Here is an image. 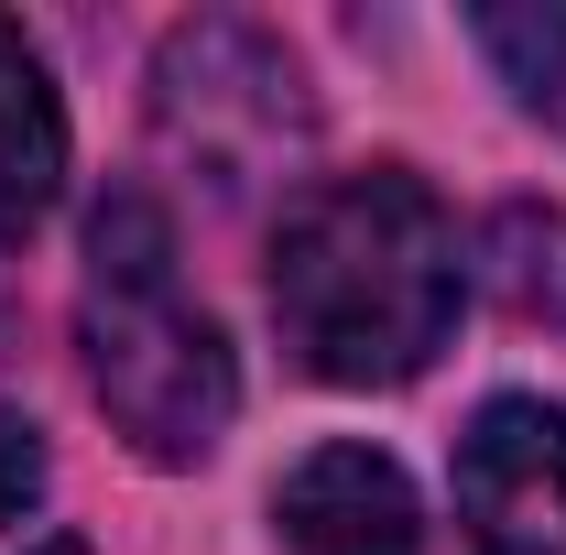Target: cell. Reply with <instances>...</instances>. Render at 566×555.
I'll use <instances>...</instances> for the list:
<instances>
[{
  "label": "cell",
  "mask_w": 566,
  "mask_h": 555,
  "mask_svg": "<svg viewBox=\"0 0 566 555\" xmlns=\"http://www.w3.org/2000/svg\"><path fill=\"white\" fill-rule=\"evenodd\" d=\"M480 294H491L512 327L566 338V208L512 197V208L480 218Z\"/></svg>",
  "instance_id": "7"
},
{
  "label": "cell",
  "mask_w": 566,
  "mask_h": 555,
  "mask_svg": "<svg viewBox=\"0 0 566 555\" xmlns=\"http://www.w3.org/2000/svg\"><path fill=\"white\" fill-rule=\"evenodd\" d=\"M76 348H87V392L98 415L132 436L153 469H197L229 415H240V359L218 338L208 305H186L175 273V218L142 186H120L87 218V283H76Z\"/></svg>",
  "instance_id": "2"
},
{
  "label": "cell",
  "mask_w": 566,
  "mask_h": 555,
  "mask_svg": "<svg viewBox=\"0 0 566 555\" xmlns=\"http://www.w3.org/2000/svg\"><path fill=\"white\" fill-rule=\"evenodd\" d=\"M480 55L501 66V87L566 132V0H523V11H469Z\"/></svg>",
  "instance_id": "8"
},
{
  "label": "cell",
  "mask_w": 566,
  "mask_h": 555,
  "mask_svg": "<svg viewBox=\"0 0 566 555\" xmlns=\"http://www.w3.org/2000/svg\"><path fill=\"white\" fill-rule=\"evenodd\" d=\"M273 523L294 555H424V512L415 480L381 458V447H305L273 490Z\"/></svg>",
  "instance_id": "5"
},
{
  "label": "cell",
  "mask_w": 566,
  "mask_h": 555,
  "mask_svg": "<svg viewBox=\"0 0 566 555\" xmlns=\"http://www.w3.org/2000/svg\"><path fill=\"white\" fill-rule=\"evenodd\" d=\"M55 186H66V109H55L33 33L0 11V240H22L55 208Z\"/></svg>",
  "instance_id": "6"
},
{
  "label": "cell",
  "mask_w": 566,
  "mask_h": 555,
  "mask_svg": "<svg viewBox=\"0 0 566 555\" xmlns=\"http://www.w3.org/2000/svg\"><path fill=\"white\" fill-rule=\"evenodd\" d=\"M316 132V98H305V66L294 44L240 22V11H197L164 33L153 55V142L175 164H197L208 186H251L294 164Z\"/></svg>",
  "instance_id": "3"
},
{
  "label": "cell",
  "mask_w": 566,
  "mask_h": 555,
  "mask_svg": "<svg viewBox=\"0 0 566 555\" xmlns=\"http://www.w3.org/2000/svg\"><path fill=\"white\" fill-rule=\"evenodd\" d=\"M33 555H87V545H66V534H55V545H33Z\"/></svg>",
  "instance_id": "10"
},
{
  "label": "cell",
  "mask_w": 566,
  "mask_h": 555,
  "mask_svg": "<svg viewBox=\"0 0 566 555\" xmlns=\"http://www.w3.org/2000/svg\"><path fill=\"white\" fill-rule=\"evenodd\" d=\"M458 523L480 555H566V404L501 392L458 436Z\"/></svg>",
  "instance_id": "4"
},
{
  "label": "cell",
  "mask_w": 566,
  "mask_h": 555,
  "mask_svg": "<svg viewBox=\"0 0 566 555\" xmlns=\"http://www.w3.org/2000/svg\"><path fill=\"white\" fill-rule=\"evenodd\" d=\"M458 218L436 208V186L403 164H359L316 175L283 197L273 229V327L283 348L338 381V392H392L458 327Z\"/></svg>",
  "instance_id": "1"
},
{
  "label": "cell",
  "mask_w": 566,
  "mask_h": 555,
  "mask_svg": "<svg viewBox=\"0 0 566 555\" xmlns=\"http://www.w3.org/2000/svg\"><path fill=\"white\" fill-rule=\"evenodd\" d=\"M33 501H44V436L0 404V523H22Z\"/></svg>",
  "instance_id": "9"
}]
</instances>
